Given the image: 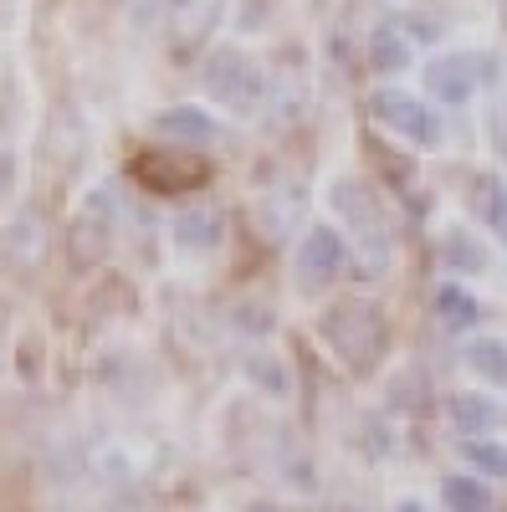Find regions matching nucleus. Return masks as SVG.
Masks as SVG:
<instances>
[{"instance_id": "1a4fd4ad", "label": "nucleus", "mask_w": 507, "mask_h": 512, "mask_svg": "<svg viewBox=\"0 0 507 512\" xmlns=\"http://www.w3.org/2000/svg\"><path fill=\"white\" fill-rule=\"evenodd\" d=\"M175 241L180 251H216L221 246V210L210 205H190L175 216Z\"/></svg>"}, {"instance_id": "f3484780", "label": "nucleus", "mask_w": 507, "mask_h": 512, "mask_svg": "<svg viewBox=\"0 0 507 512\" xmlns=\"http://www.w3.org/2000/svg\"><path fill=\"white\" fill-rule=\"evenodd\" d=\"M467 369L487 384H497V390H507V344L502 338H477V344H467Z\"/></svg>"}, {"instance_id": "6e6552de", "label": "nucleus", "mask_w": 507, "mask_h": 512, "mask_svg": "<svg viewBox=\"0 0 507 512\" xmlns=\"http://www.w3.org/2000/svg\"><path fill=\"white\" fill-rule=\"evenodd\" d=\"M154 134H164L169 144H190V149H200V144H216V139H221V123L210 118L205 108H195V103H180V108L154 113Z\"/></svg>"}, {"instance_id": "f03ea898", "label": "nucleus", "mask_w": 507, "mask_h": 512, "mask_svg": "<svg viewBox=\"0 0 507 512\" xmlns=\"http://www.w3.org/2000/svg\"><path fill=\"white\" fill-rule=\"evenodd\" d=\"M328 205L338 221H349V241H354V256L364 262L369 277H385L390 272V226H385V210H379V200L369 195L364 180H349L338 175L328 185Z\"/></svg>"}, {"instance_id": "412c9836", "label": "nucleus", "mask_w": 507, "mask_h": 512, "mask_svg": "<svg viewBox=\"0 0 507 512\" xmlns=\"http://www.w3.org/2000/svg\"><path fill=\"white\" fill-rule=\"evenodd\" d=\"M487 139H492V149L507 159V93L487 108Z\"/></svg>"}, {"instance_id": "dca6fc26", "label": "nucleus", "mask_w": 507, "mask_h": 512, "mask_svg": "<svg viewBox=\"0 0 507 512\" xmlns=\"http://www.w3.org/2000/svg\"><path fill=\"white\" fill-rule=\"evenodd\" d=\"M436 318H441L446 328H472V323L482 318V303H477L467 287L441 282V287H436Z\"/></svg>"}, {"instance_id": "2eb2a0df", "label": "nucleus", "mask_w": 507, "mask_h": 512, "mask_svg": "<svg viewBox=\"0 0 507 512\" xmlns=\"http://www.w3.org/2000/svg\"><path fill=\"white\" fill-rule=\"evenodd\" d=\"M415 62V47H410V36L405 31H390V26H379L369 36V67L374 72H400Z\"/></svg>"}, {"instance_id": "0eeeda50", "label": "nucleus", "mask_w": 507, "mask_h": 512, "mask_svg": "<svg viewBox=\"0 0 507 512\" xmlns=\"http://www.w3.org/2000/svg\"><path fill=\"white\" fill-rule=\"evenodd\" d=\"M482 77H492V57H472V52H451V57H436L426 67V88L461 108V103H472V93L482 88Z\"/></svg>"}, {"instance_id": "39448f33", "label": "nucleus", "mask_w": 507, "mask_h": 512, "mask_svg": "<svg viewBox=\"0 0 507 512\" xmlns=\"http://www.w3.org/2000/svg\"><path fill=\"white\" fill-rule=\"evenodd\" d=\"M369 113L385 123L395 139H405V144H415V149H431V144H436V118H431V108L420 103L415 93L379 88V93L369 98Z\"/></svg>"}, {"instance_id": "aec40b11", "label": "nucleus", "mask_w": 507, "mask_h": 512, "mask_svg": "<svg viewBox=\"0 0 507 512\" xmlns=\"http://www.w3.org/2000/svg\"><path fill=\"white\" fill-rule=\"evenodd\" d=\"M461 451H467V461H472V466H482L487 477H507V446H502V441L467 436V446H461Z\"/></svg>"}, {"instance_id": "9d476101", "label": "nucleus", "mask_w": 507, "mask_h": 512, "mask_svg": "<svg viewBox=\"0 0 507 512\" xmlns=\"http://www.w3.org/2000/svg\"><path fill=\"white\" fill-rule=\"evenodd\" d=\"M446 420H451V431H461V436H487L492 425L502 420V410L487 395H451L446 400Z\"/></svg>"}, {"instance_id": "f8f14e48", "label": "nucleus", "mask_w": 507, "mask_h": 512, "mask_svg": "<svg viewBox=\"0 0 507 512\" xmlns=\"http://www.w3.org/2000/svg\"><path fill=\"white\" fill-rule=\"evenodd\" d=\"M216 16H221V0H175V6H169V21H175L180 47H195L200 36H210Z\"/></svg>"}, {"instance_id": "20e7f679", "label": "nucleus", "mask_w": 507, "mask_h": 512, "mask_svg": "<svg viewBox=\"0 0 507 512\" xmlns=\"http://www.w3.org/2000/svg\"><path fill=\"white\" fill-rule=\"evenodd\" d=\"M108 246H113V195L98 190V195L82 200V210L72 216V226H67V251H72L77 267H98L103 256H108Z\"/></svg>"}, {"instance_id": "4468645a", "label": "nucleus", "mask_w": 507, "mask_h": 512, "mask_svg": "<svg viewBox=\"0 0 507 512\" xmlns=\"http://www.w3.org/2000/svg\"><path fill=\"white\" fill-rule=\"evenodd\" d=\"M246 379L257 384L262 395H272V400H287L292 395V374H287V364H282V354H272V349H257V354H246Z\"/></svg>"}, {"instance_id": "9b49d317", "label": "nucleus", "mask_w": 507, "mask_h": 512, "mask_svg": "<svg viewBox=\"0 0 507 512\" xmlns=\"http://www.w3.org/2000/svg\"><path fill=\"white\" fill-rule=\"evenodd\" d=\"M139 175H149L154 190H185V185L205 180V164H195L185 154H149V159H139Z\"/></svg>"}, {"instance_id": "f257e3e1", "label": "nucleus", "mask_w": 507, "mask_h": 512, "mask_svg": "<svg viewBox=\"0 0 507 512\" xmlns=\"http://www.w3.org/2000/svg\"><path fill=\"white\" fill-rule=\"evenodd\" d=\"M318 338L333 349V359L344 364L349 374H369L390 349V323H385V313H379V303H359V297H349V303L323 308Z\"/></svg>"}, {"instance_id": "ddd939ff", "label": "nucleus", "mask_w": 507, "mask_h": 512, "mask_svg": "<svg viewBox=\"0 0 507 512\" xmlns=\"http://www.w3.org/2000/svg\"><path fill=\"white\" fill-rule=\"evenodd\" d=\"M441 262H446L451 272H467V277H477V272L492 267V262H487V246H482L467 226H451V231H446V241H441Z\"/></svg>"}, {"instance_id": "6ab92c4d", "label": "nucleus", "mask_w": 507, "mask_h": 512, "mask_svg": "<svg viewBox=\"0 0 507 512\" xmlns=\"http://www.w3.org/2000/svg\"><path fill=\"white\" fill-rule=\"evenodd\" d=\"M477 210H482V221L502 236V246H507V185L497 180V175H487V180H477Z\"/></svg>"}, {"instance_id": "a211bd4d", "label": "nucleus", "mask_w": 507, "mask_h": 512, "mask_svg": "<svg viewBox=\"0 0 507 512\" xmlns=\"http://www.w3.org/2000/svg\"><path fill=\"white\" fill-rule=\"evenodd\" d=\"M441 502H446L451 512H487V507H492V492H487V482H477V477H446V482H441Z\"/></svg>"}, {"instance_id": "7ed1b4c3", "label": "nucleus", "mask_w": 507, "mask_h": 512, "mask_svg": "<svg viewBox=\"0 0 507 512\" xmlns=\"http://www.w3.org/2000/svg\"><path fill=\"white\" fill-rule=\"evenodd\" d=\"M200 82H205V98L221 103L236 118H251L262 108V98H267V72L246 52H236V47H221L216 57H210L200 67Z\"/></svg>"}, {"instance_id": "423d86ee", "label": "nucleus", "mask_w": 507, "mask_h": 512, "mask_svg": "<svg viewBox=\"0 0 507 512\" xmlns=\"http://www.w3.org/2000/svg\"><path fill=\"white\" fill-rule=\"evenodd\" d=\"M344 262H349V241L333 226H308V236L298 246V287L303 292L328 287L338 272H344Z\"/></svg>"}, {"instance_id": "4be33fe9", "label": "nucleus", "mask_w": 507, "mask_h": 512, "mask_svg": "<svg viewBox=\"0 0 507 512\" xmlns=\"http://www.w3.org/2000/svg\"><path fill=\"white\" fill-rule=\"evenodd\" d=\"M11 190H16V154L0 144V205L11 200Z\"/></svg>"}]
</instances>
